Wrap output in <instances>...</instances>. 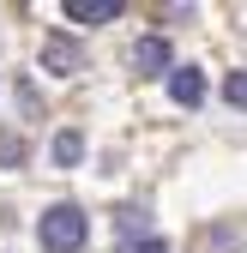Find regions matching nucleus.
Masks as SVG:
<instances>
[{
	"mask_svg": "<svg viewBox=\"0 0 247 253\" xmlns=\"http://www.w3.org/2000/svg\"><path fill=\"white\" fill-rule=\"evenodd\" d=\"M24 157H30L24 133H0V169H24Z\"/></svg>",
	"mask_w": 247,
	"mask_h": 253,
	"instance_id": "0eeeda50",
	"label": "nucleus"
},
{
	"mask_svg": "<svg viewBox=\"0 0 247 253\" xmlns=\"http://www.w3.org/2000/svg\"><path fill=\"white\" fill-rule=\"evenodd\" d=\"M223 97H229L235 109H247V73H229V84H223Z\"/></svg>",
	"mask_w": 247,
	"mask_h": 253,
	"instance_id": "9d476101",
	"label": "nucleus"
},
{
	"mask_svg": "<svg viewBox=\"0 0 247 253\" xmlns=\"http://www.w3.org/2000/svg\"><path fill=\"white\" fill-rule=\"evenodd\" d=\"M121 235L145 241V205H121Z\"/></svg>",
	"mask_w": 247,
	"mask_h": 253,
	"instance_id": "6e6552de",
	"label": "nucleus"
},
{
	"mask_svg": "<svg viewBox=\"0 0 247 253\" xmlns=\"http://www.w3.org/2000/svg\"><path fill=\"white\" fill-rule=\"evenodd\" d=\"M115 253H169V241L163 235H145V241H121Z\"/></svg>",
	"mask_w": 247,
	"mask_h": 253,
	"instance_id": "1a4fd4ad",
	"label": "nucleus"
},
{
	"mask_svg": "<svg viewBox=\"0 0 247 253\" xmlns=\"http://www.w3.org/2000/svg\"><path fill=\"white\" fill-rule=\"evenodd\" d=\"M37 235H42V247H48V253H79V247L90 241V217H84L79 205H48Z\"/></svg>",
	"mask_w": 247,
	"mask_h": 253,
	"instance_id": "f257e3e1",
	"label": "nucleus"
},
{
	"mask_svg": "<svg viewBox=\"0 0 247 253\" xmlns=\"http://www.w3.org/2000/svg\"><path fill=\"white\" fill-rule=\"evenodd\" d=\"M169 97H175L181 109H193V103L205 97V79H199V67H175V73H169Z\"/></svg>",
	"mask_w": 247,
	"mask_h": 253,
	"instance_id": "39448f33",
	"label": "nucleus"
},
{
	"mask_svg": "<svg viewBox=\"0 0 247 253\" xmlns=\"http://www.w3.org/2000/svg\"><path fill=\"white\" fill-rule=\"evenodd\" d=\"M169 60H175V54H169V37H157V30L133 42V73H145V79H163Z\"/></svg>",
	"mask_w": 247,
	"mask_h": 253,
	"instance_id": "f03ea898",
	"label": "nucleus"
},
{
	"mask_svg": "<svg viewBox=\"0 0 247 253\" xmlns=\"http://www.w3.org/2000/svg\"><path fill=\"white\" fill-rule=\"evenodd\" d=\"M67 18L73 24H115L121 18V0H67Z\"/></svg>",
	"mask_w": 247,
	"mask_h": 253,
	"instance_id": "20e7f679",
	"label": "nucleus"
},
{
	"mask_svg": "<svg viewBox=\"0 0 247 253\" xmlns=\"http://www.w3.org/2000/svg\"><path fill=\"white\" fill-rule=\"evenodd\" d=\"M48 151H54V163H60V169H73L79 157H84V133H73V126H60Z\"/></svg>",
	"mask_w": 247,
	"mask_h": 253,
	"instance_id": "423d86ee",
	"label": "nucleus"
},
{
	"mask_svg": "<svg viewBox=\"0 0 247 253\" xmlns=\"http://www.w3.org/2000/svg\"><path fill=\"white\" fill-rule=\"evenodd\" d=\"M42 73H54V79L84 73V48H79V42H67V37H48V42H42Z\"/></svg>",
	"mask_w": 247,
	"mask_h": 253,
	"instance_id": "7ed1b4c3",
	"label": "nucleus"
}]
</instances>
